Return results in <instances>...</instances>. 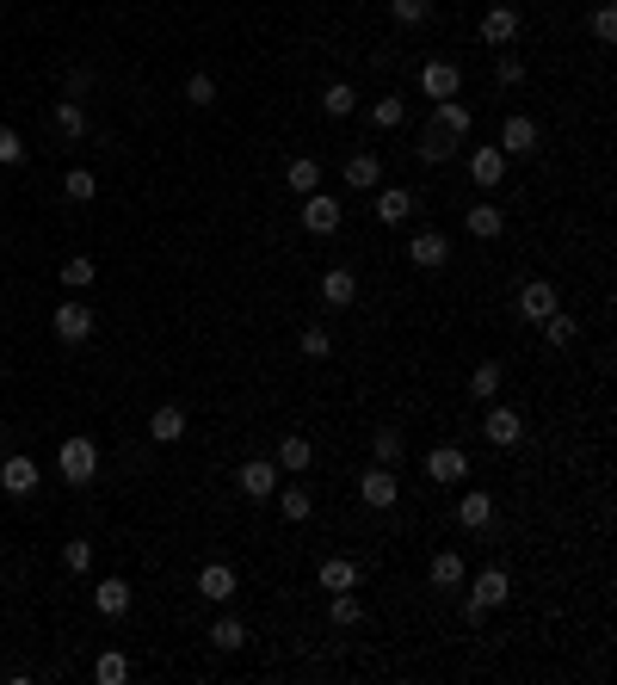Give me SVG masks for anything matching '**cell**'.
I'll return each mask as SVG.
<instances>
[{"mask_svg":"<svg viewBox=\"0 0 617 685\" xmlns=\"http://www.w3.org/2000/svg\"><path fill=\"white\" fill-rule=\"evenodd\" d=\"M402 432L395 426H377V439H371V463H383V470H395V463H402Z\"/></svg>","mask_w":617,"mask_h":685,"instance_id":"obj_34","label":"cell"},{"mask_svg":"<svg viewBox=\"0 0 617 685\" xmlns=\"http://www.w3.org/2000/svg\"><path fill=\"white\" fill-rule=\"evenodd\" d=\"M340 223H346V204L340 198H328V192H309L303 198V229L309 235H334Z\"/></svg>","mask_w":617,"mask_h":685,"instance_id":"obj_10","label":"cell"},{"mask_svg":"<svg viewBox=\"0 0 617 685\" xmlns=\"http://www.w3.org/2000/svg\"><path fill=\"white\" fill-rule=\"evenodd\" d=\"M99 278V266H93V254H75V260H62V284L68 291H87V284Z\"/></svg>","mask_w":617,"mask_h":685,"instance_id":"obj_41","label":"cell"},{"mask_svg":"<svg viewBox=\"0 0 617 685\" xmlns=\"http://www.w3.org/2000/svg\"><path fill=\"white\" fill-rule=\"evenodd\" d=\"M272 500L284 507V519H290V525H309V519H315V494H309L303 482H290V488L278 482V494H272Z\"/></svg>","mask_w":617,"mask_h":685,"instance_id":"obj_27","label":"cell"},{"mask_svg":"<svg viewBox=\"0 0 617 685\" xmlns=\"http://www.w3.org/2000/svg\"><path fill=\"white\" fill-rule=\"evenodd\" d=\"M432 124L451 130V136H469V130H476V112H469L463 99H432Z\"/></svg>","mask_w":617,"mask_h":685,"instance_id":"obj_24","label":"cell"},{"mask_svg":"<svg viewBox=\"0 0 617 685\" xmlns=\"http://www.w3.org/2000/svg\"><path fill=\"white\" fill-rule=\"evenodd\" d=\"M284 186L297 192V198L321 192V161H315V155H290V161H284Z\"/></svg>","mask_w":617,"mask_h":685,"instance_id":"obj_22","label":"cell"},{"mask_svg":"<svg viewBox=\"0 0 617 685\" xmlns=\"http://www.w3.org/2000/svg\"><path fill=\"white\" fill-rule=\"evenodd\" d=\"M235 587H241V581H235V568H229V562H204V568H198V593H204L210 605H229Z\"/></svg>","mask_w":617,"mask_h":685,"instance_id":"obj_17","label":"cell"},{"mask_svg":"<svg viewBox=\"0 0 617 685\" xmlns=\"http://www.w3.org/2000/svg\"><path fill=\"white\" fill-rule=\"evenodd\" d=\"M457 525H463V531H488V525H494V494H482V488L463 494V500H457Z\"/></svg>","mask_w":617,"mask_h":685,"instance_id":"obj_28","label":"cell"},{"mask_svg":"<svg viewBox=\"0 0 617 685\" xmlns=\"http://www.w3.org/2000/svg\"><path fill=\"white\" fill-rule=\"evenodd\" d=\"M358 500H365L371 513H389L395 500H402V482H395V470H383V463H371V470L358 476Z\"/></svg>","mask_w":617,"mask_h":685,"instance_id":"obj_7","label":"cell"},{"mask_svg":"<svg viewBox=\"0 0 617 685\" xmlns=\"http://www.w3.org/2000/svg\"><path fill=\"white\" fill-rule=\"evenodd\" d=\"M210 648H223V655L247 648V624H241V618H216V624H210Z\"/></svg>","mask_w":617,"mask_h":685,"instance_id":"obj_36","label":"cell"},{"mask_svg":"<svg viewBox=\"0 0 617 685\" xmlns=\"http://www.w3.org/2000/svg\"><path fill=\"white\" fill-rule=\"evenodd\" d=\"M537 328H543V340H550V346H556V352H562V346H574V340H580V321H574V315H562V309H556V315H550V321H537Z\"/></svg>","mask_w":617,"mask_h":685,"instance_id":"obj_38","label":"cell"},{"mask_svg":"<svg viewBox=\"0 0 617 685\" xmlns=\"http://www.w3.org/2000/svg\"><path fill=\"white\" fill-rule=\"evenodd\" d=\"M494 149L506 155V161H531L537 149H543V124L531 118V112H506V124H500V142Z\"/></svg>","mask_w":617,"mask_h":685,"instance_id":"obj_2","label":"cell"},{"mask_svg":"<svg viewBox=\"0 0 617 685\" xmlns=\"http://www.w3.org/2000/svg\"><path fill=\"white\" fill-rule=\"evenodd\" d=\"M519 31H525V19H519V7H506V0L482 13V44H488V50H513Z\"/></svg>","mask_w":617,"mask_h":685,"instance_id":"obj_6","label":"cell"},{"mask_svg":"<svg viewBox=\"0 0 617 685\" xmlns=\"http://www.w3.org/2000/svg\"><path fill=\"white\" fill-rule=\"evenodd\" d=\"M297 352L309 358V365H321V358H334V334L328 328H303L297 334Z\"/></svg>","mask_w":617,"mask_h":685,"instance_id":"obj_40","label":"cell"},{"mask_svg":"<svg viewBox=\"0 0 617 685\" xmlns=\"http://www.w3.org/2000/svg\"><path fill=\"white\" fill-rule=\"evenodd\" d=\"M469 593H476L488 611H500L506 599H513V574H506V568H482L476 581H469Z\"/></svg>","mask_w":617,"mask_h":685,"instance_id":"obj_21","label":"cell"},{"mask_svg":"<svg viewBox=\"0 0 617 685\" xmlns=\"http://www.w3.org/2000/svg\"><path fill=\"white\" fill-rule=\"evenodd\" d=\"M321 303H328V309H352L358 303V272L352 266H328V272H321Z\"/></svg>","mask_w":617,"mask_h":685,"instance_id":"obj_15","label":"cell"},{"mask_svg":"<svg viewBox=\"0 0 617 685\" xmlns=\"http://www.w3.org/2000/svg\"><path fill=\"white\" fill-rule=\"evenodd\" d=\"M272 463H278V470H290V476H303L309 463H315V445L303 439V432H284V445H278V457H272Z\"/></svg>","mask_w":617,"mask_h":685,"instance_id":"obj_29","label":"cell"},{"mask_svg":"<svg viewBox=\"0 0 617 685\" xmlns=\"http://www.w3.org/2000/svg\"><path fill=\"white\" fill-rule=\"evenodd\" d=\"M414 204H420V198H414L408 186H383V192L371 198V210H377V223H383V229H395V223H408V216H414Z\"/></svg>","mask_w":617,"mask_h":685,"instance_id":"obj_14","label":"cell"},{"mask_svg":"<svg viewBox=\"0 0 617 685\" xmlns=\"http://www.w3.org/2000/svg\"><path fill=\"white\" fill-rule=\"evenodd\" d=\"M328 624H334V630H358V624H365V605H358V587H346V593H328Z\"/></svg>","mask_w":617,"mask_h":685,"instance_id":"obj_30","label":"cell"},{"mask_svg":"<svg viewBox=\"0 0 617 685\" xmlns=\"http://www.w3.org/2000/svg\"><path fill=\"white\" fill-rule=\"evenodd\" d=\"M130 581H124V574H105V581L93 587V611H99V618H124V611H130Z\"/></svg>","mask_w":617,"mask_h":685,"instance_id":"obj_16","label":"cell"},{"mask_svg":"<svg viewBox=\"0 0 617 685\" xmlns=\"http://www.w3.org/2000/svg\"><path fill=\"white\" fill-rule=\"evenodd\" d=\"M463 229L476 235V241H500V235H506V210L482 198V204H469V210H463Z\"/></svg>","mask_w":617,"mask_h":685,"instance_id":"obj_18","label":"cell"},{"mask_svg":"<svg viewBox=\"0 0 617 685\" xmlns=\"http://www.w3.org/2000/svg\"><path fill=\"white\" fill-rule=\"evenodd\" d=\"M235 494L241 500H272L278 494V463L272 457H247L241 470H235Z\"/></svg>","mask_w":617,"mask_h":685,"instance_id":"obj_5","label":"cell"},{"mask_svg":"<svg viewBox=\"0 0 617 685\" xmlns=\"http://www.w3.org/2000/svg\"><path fill=\"white\" fill-rule=\"evenodd\" d=\"M426 574H432V587H445V593L469 581V568H463V556H457V550H439V556H432V568H426Z\"/></svg>","mask_w":617,"mask_h":685,"instance_id":"obj_32","label":"cell"},{"mask_svg":"<svg viewBox=\"0 0 617 685\" xmlns=\"http://www.w3.org/2000/svg\"><path fill=\"white\" fill-rule=\"evenodd\" d=\"M482 439L500 445V451H506V445H519V439H525V414H519V408H506V402H488V414H482Z\"/></svg>","mask_w":617,"mask_h":685,"instance_id":"obj_8","label":"cell"},{"mask_svg":"<svg viewBox=\"0 0 617 685\" xmlns=\"http://www.w3.org/2000/svg\"><path fill=\"white\" fill-rule=\"evenodd\" d=\"M315 587H321V593H346V587H358V562H352V556H321Z\"/></svg>","mask_w":617,"mask_h":685,"instance_id":"obj_20","label":"cell"},{"mask_svg":"<svg viewBox=\"0 0 617 685\" xmlns=\"http://www.w3.org/2000/svg\"><path fill=\"white\" fill-rule=\"evenodd\" d=\"M556 309H562V297H556L550 278H531L525 291H519V321H531V328H537V321H550Z\"/></svg>","mask_w":617,"mask_h":685,"instance_id":"obj_12","label":"cell"},{"mask_svg":"<svg viewBox=\"0 0 617 685\" xmlns=\"http://www.w3.org/2000/svg\"><path fill=\"white\" fill-rule=\"evenodd\" d=\"M0 494H13V500H25V494H38V457H25V451H13L7 463H0Z\"/></svg>","mask_w":617,"mask_h":685,"instance_id":"obj_13","label":"cell"},{"mask_svg":"<svg viewBox=\"0 0 617 685\" xmlns=\"http://www.w3.org/2000/svg\"><path fill=\"white\" fill-rule=\"evenodd\" d=\"M494 81H500V87H519V81H525V62H519L513 50H500V56H494Z\"/></svg>","mask_w":617,"mask_h":685,"instance_id":"obj_46","label":"cell"},{"mask_svg":"<svg viewBox=\"0 0 617 685\" xmlns=\"http://www.w3.org/2000/svg\"><path fill=\"white\" fill-rule=\"evenodd\" d=\"M457 142H463V136H451V130H439V124H426V136H420V149H414V155H420L426 167H445V161L457 155Z\"/></svg>","mask_w":617,"mask_h":685,"instance_id":"obj_25","label":"cell"},{"mask_svg":"<svg viewBox=\"0 0 617 685\" xmlns=\"http://www.w3.org/2000/svg\"><path fill=\"white\" fill-rule=\"evenodd\" d=\"M420 93H426V99H457V93H463V68L445 62V56L420 62Z\"/></svg>","mask_w":617,"mask_h":685,"instance_id":"obj_9","label":"cell"},{"mask_svg":"<svg viewBox=\"0 0 617 685\" xmlns=\"http://www.w3.org/2000/svg\"><path fill=\"white\" fill-rule=\"evenodd\" d=\"M56 470H62L68 488H93V476H99V445L87 439V432L62 439V445H56Z\"/></svg>","mask_w":617,"mask_h":685,"instance_id":"obj_1","label":"cell"},{"mask_svg":"<svg viewBox=\"0 0 617 685\" xmlns=\"http://www.w3.org/2000/svg\"><path fill=\"white\" fill-rule=\"evenodd\" d=\"M149 439H155V445H179V439H186V408H179V402L155 408V414H149Z\"/></svg>","mask_w":617,"mask_h":685,"instance_id":"obj_23","label":"cell"},{"mask_svg":"<svg viewBox=\"0 0 617 685\" xmlns=\"http://www.w3.org/2000/svg\"><path fill=\"white\" fill-rule=\"evenodd\" d=\"M469 179H476L482 192H494L500 179H506V155L494 149V142H482V149H469Z\"/></svg>","mask_w":617,"mask_h":685,"instance_id":"obj_19","label":"cell"},{"mask_svg":"<svg viewBox=\"0 0 617 685\" xmlns=\"http://www.w3.org/2000/svg\"><path fill=\"white\" fill-rule=\"evenodd\" d=\"M186 105H198V112H204V105H216V81L210 75H192L186 81Z\"/></svg>","mask_w":617,"mask_h":685,"instance_id":"obj_47","label":"cell"},{"mask_svg":"<svg viewBox=\"0 0 617 685\" xmlns=\"http://www.w3.org/2000/svg\"><path fill=\"white\" fill-rule=\"evenodd\" d=\"M593 38H599V44L617 38V7H611V0H605V7H593Z\"/></svg>","mask_w":617,"mask_h":685,"instance_id":"obj_48","label":"cell"},{"mask_svg":"<svg viewBox=\"0 0 617 685\" xmlns=\"http://www.w3.org/2000/svg\"><path fill=\"white\" fill-rule=\"evenodd\" d=\"M365 118H371L377 130H402V124H408V99L383 93V99H371V105H365Z\"/></svg>","mask_w":617,"mask_h":685,"instance_id":"obj_31","label":"cell"},{"mask_svg":"<svg viewBox=\"0 0 617 685\" xmlns=\"http://www.w3.org/2000/svg\"><path fill=\"white\" fill-rule=\"evenodd\" d=\"M408 266H420V272H439V266H451V235H439V229H420V235L408 241Z\"/></svg>","mask_w":617,"mask_h":685,"instance_id":"obj_11","label":"cell"},{"mask_svg":"<svg viewBox=\"0 0 617 685\" xmlns=\"http://www.w3.org/2000/svg\"><path fill=\"white\" fill-rule=\"evenodd\" d=\"M50 118H56L62 136H87V105H81V99H56V112H50Z\"/></svg>","mask_w":617,"mask_h":685,"instance_id":"obj_37","label":"cell"},{"mask_svg":"<svg viewBox=\"0 0 617 685\" xmlns=\"http://www.w3.org/2000/svg\"><path fill=\"white\" fill-rule=\"evenodd\" d=\"M420 470H426V482L457 488V482H469V451H463V445H432Z\"/></svg>","mask_w":617,"mask_h":685,"instance_id":"obj_4","label":"cell"},{"mask_svg":"<svg viewBox=\"0 0 617 685\" xmlns=\"http://www.w3.org/2000/svg\"><path fill=\"white\" fill-rule=\"evenodd\" d=\"M62 192L75 198V204H93V198H99V179H93L87 167H68V179H62Z\"/></svg>","mask_w":617,"mask_h":685,"instance_id":"obj_42","label":"cell"},{"mask_svg":"<svg viewBox=\"0 0 617 685\" xmlns=\"http://www.w3.org/2000/svg\"><path fill=\"white\" fill-rule=\"evenodd\" d=\"M482 618H488V605H482L476 593H469V599H463V624H482Z\"/></svg>","mask_w":617,"mask_h":685,"instance_id":"obj_49","label":"cell"},{"mask_svg":"<svg viewBox=\"0 0 617 685\" xmlns=\"http://www.w3.org/2000/svg\"><path fill=\"white\" fill-rule=\"evenodd\" d=\"M25 155H31L25 136H19L13 124H0V167H25Z\"/></svg>","mask_w":617,"mask_h":685,"instance_id":"obj_43","label":"cell"},{"mask_svg":"<svg viewBox=\"0 0 617 685\" xmlns=\"http://www.w3.org/2000/svg\"><path fill=\"white\" fill-rule=\"evenodd\" d=\"M93 679H99V685H124V679H130V655H118V648H105V655L93 661Z\"/></svg>","mask_w":617,"mask_h":685,"instance_id":"obj_39","label":"cell"},{"mask_svg":"<svg viewBox=\"0 0 617 685\" xmlns=\"http://www.w3.org/2000/svg\"><path fill=\"white\" fill-rule=\"evenodd\" d=\"M50 328H56V340H62V346H87V340H93V328H99V315H93V303H87V297H62V303H56V315H50Z\"/></svg>","mask_w":617,"mask_h":685,"instance_id":"obj_3","label":"cell"},{"mask_svg":"<svg viewBox=\"0 0 617 685\" xmlns=\"http://www.w3.org/2000/svg\"><path fill=\"white\" fill-rule=\"evenodd\" d=\"M389 19L395 25H426L432 19V0H389Z\"/></svg>","mask_w":617,"mask_h":685,"instance_id":"obj_44","label":"cell"},{"mask_svg":"<svg viewBox=\"0 0 617 685\" xmlns=\"http://www.w3.org/2000/svg\"><path fill=\"white\" fill-rule=\"evenodd\" d=\"M346 186H352V192H377V186H383V161H377L371 149H358V155L346 161Z\"/></svg>","mask_w":617,"mask_h":685,"instance_id":"obj_26","label":"cell"},{"mask_svg":"<svg viewBox=\"0 0 617 685\" xmlns=\"http://www.w3.org/2000/svg\"><path fill=\"white\" fill-rule=\"evenodd\" d=\"M321 112H328V118H352L358 112V87L352 81H334L328 93H321Z\"/></svg>","mask_w":617,"mask_h":685,"instance_id":"obj_35","label":"cell"},{"mask_svg":"<svg viewBox=\"0 0 617 685\" xmlns=\"http://www.w3.org/2000/svg\"><path fill=\"white\" fill-rule=\"evenodd\" d=\"M500 383H506L500 358H482V365L469 371V395H476V402H494V395H500Z\"/></svg>","mask_w":617,"mask_h":685,"instance_id":"obj_33","label":"cell"},{"mask_svg":"<svg viewBox=\"0 0 617 685\" xmlns=\"http://www.w3.org/2000/svg\"><path fill=\"white\" fill-rule=\"evenodd\" d=\"M93 87V75H87V68H75V75H68V99H81Z\"/></svg>","mask_w":617,"mask_h":685,"instance_id":"obj_50","label":"cell"},{"mask_svg":"<svg viewBox=\"0 0 617 685\" xmlns=\"http://www.w3.org/2000/svg\"><path fill=\"white\" fill-rule=\"evenodd\" d=\"M62 568L68 574H87L93 568V544H87V537H68V544H62Z\"/></svg>","mask_w":617,"mask_h":685,"instance_id":"obj_45","label":"cell"}]
</instances>
